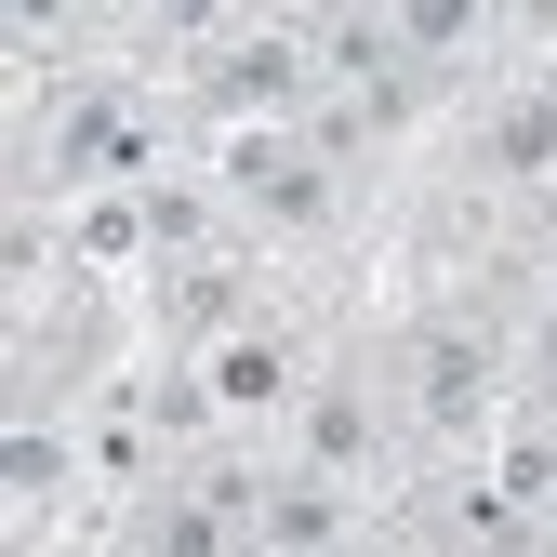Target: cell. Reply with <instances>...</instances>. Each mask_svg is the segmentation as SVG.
<instances>
[{
  "label": "cell",
  "instance_id": "cell-3",
  "mask_svg": "<svg viewBox=\"0 0 557 557\" xmlns=\"http://www.w3.org/2000/svg\"><path fill=\"white\" fill-rule=\"evenodd\" d=\"M213 411H239V425H252V411H306V385H293V345H278L265 319L213 345Z\"/></svg>",
  "mask_w": 557,
  "mask_h": 557
},
{
  "label": "cell",
  "instance_id": "cell-4",
  "mask_svg": "<svg viewBox=\"0 0 557 557\" xmlns=\"http://www.w3.org/2000/svg\"><path fill=\"white\" fill-rule=\"evenodd\" d=\"M492 173H505V186H544V173H557V94H531V107L492 120Z\"/></svg>",
  "mask_w": 557,
  "mask_h": 557
},
{
  "label": "cell",
  "instance_id": "cell-2",
  "mask_svg": "<svg viewBox=\"0 0 557 557\" xmlns=\"http://www.w3.org/2000/svg\"><path fill=\"white\" fill-rule=\"evenodd\" d=\"M226 186L252 199V213H278V226H319V213H332V160L293 147V133H265V120L226 133Z\"/></svg>",
  "mask_w": 557,
  "mask_h": 557
},
{
  "label": "cell",
  "instance_id": "cell-5",
  "mask_svg": "<svg viewBox=\"0 0 557 557\" xmlns=\"http://www.w3.org/2000/svg\"><path fill=\"white\" fill-rule=\"evenodd\" d=\"M293 425H306V451H319V465H345V478L372 465V411L345 398V385H306V411H293Z\"/></svg>",
  "mask_w": 557,
  "mask_h": 557
},
{
  "label": "cell",
  "instance_id": "cell-1",
  "mask_svg": "<svg viewBox=\"0 0 557 557\" xmlns=\"http://www.w3.org/2000/svg\"><path fill=\"white\" fill-rule=\"evenodd\" d=\"M411 411H425L438 438H478L505 411V359H492V332H425V359H411Z\"/></svg>",
  "mask_w": 557,
  "mask_h": 557
}]
</instances>
